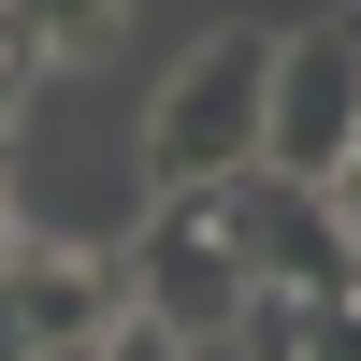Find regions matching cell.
Instances as JSON below:
<instances>
[{"instance_id": "7a4b0ae2", "label": "cell", "mask_w": 361, "mask_h": 361, "mask_svg": "<svg viewBox=\"0 0 361 361\" xmlns=\"http://www.w3.org/2000/svg\"><path fill=\"white\" fill-rule=\"evenodd\" d=\"M130 304H159V318H173L188 347L246 333L260 275H246V246H231L217 188H159V202H145V231H130Z\"/></svg>"}, {"instance_id": "30bf717a", "label": "cell", "mask_w": 361, "mask_h": 361, "mask_svg": "<svg viewBox=\"0 0 361 361\" xmlns=\"http://www.w3.org/2000/svg\"><path fill=\"white\" fill-rule=\"evenodd\" d=\"M15 246H29V217H15V188H0V260H15Z\"/></svg>"}, {"instance_id": "8992f818", "label": "cell", "mask_w": 361, "mask_h": 361, "mask_svg": "<svg viewBox=\"0 0 361 361\" xmlns=\"http://www.w3.org/2000/svg\"><path fill=\"white\" fill-rule=\"evenodd\" d=\"M102 361H188V333H173L159 304H130V318H116V333H102Z\"/></svg>"}, {"instance_id": "8fae6325", "label": "cell", "mask_w": 361, "mask_h": 361, "mask_svg": "<svg viewBox=\"0 0 361 361\" xmlns=\"http://www.w3.org/2000/svg\"><path fill=\"white\" fill-rule=\"evenodd\" d=\"M188 361H260V347H246V333H217V347H188Z\"/></svg>"}, {"instance_id": "277c9868", "label": "cell", "mask_w": 361, "mask_h": 361, "mask_svg": "<svg viewBox=\"0 0 361 361\" xmlns=\"http://www.w3.org/2000/svg\"><path fill=\"white\" fill-rule=\"evenodd\" d=\"M0 304H15L44 347H102L116 318H130V260H87V246H15V260H0Z\"/></svg>"}, {"instance_id": "3957f363", "label": "cell", "mask_w": 361, "mask_h": 361, "mask_svg": "<svg viewBox=\"0 0 361 361\" xmlns=\"http://www.w3.org/2000/svg\"><path fill=\"white\" fill-rule=\"evenodd\" d=\"M347 145H361V15L275 44V145H260V159H289V173H318V188H333Z\"/></svg>"}, {"instance_id": "5b68a950", "label": "cell", "mask_w": 361, "mask_h": 361, "mask_svg": "<svg viewBox=\"0 0 361 361\" xmlns=\"http://www.w3.org/2000/svg\"><path fill=\"white\" fill-rule=\"evenodd\" d=\"M0 29H29L44 58H102L116 44V0H0Z\"/></svg>"}, {"instance_id": "ba28073f", "label": "cell", "mask_w": 361, "mask_h": 361, "mask_svg": "<svg viewBox=\"0 0 361 361\" xmlns=\"http://www.w3.org/2000/svg\"><path fill=\"white\" fill-rule=\"evenodd\" d=\"M29 347H44V333H29V318H15V304H0V361H29Z\"/></svg>"}, {"instance_id": "7c38bea8", "label": "cell", "mask_w": 361, "mask_h": 361, "mask_svg": "<svg viewBox=\"0 0 361 361\" xmlns=\"http://www.w3.org/2000/svg\"><path fill=\"white\" fill-rule=\"evenodd\" d=\"M29 361H102V347H29Z\"/></svg>"}, {"instance_id": "9c48e42d", "label": "cell", "mask_w": 361, "mask_h": 361, "mask_svg": "<svg viewBox=\"0 0 361 361\" xmlns=\"http://www.w3.org/2000/svg\"><path fill=\"white\" fill-rule=\"evenodd\" d=\"M333 202H347V217H361V145H347V159H333Z\"/></svg>"}, {"instance_id": "4fadbf2b", "label": "cell", "mask_w": 361, "mask_h": 361, "mask_svg": "<svg viewBox=\"0 0 361 361\" xmlns=\"http://www.w3.org/2000/svg\"><path fill=\"white\" fill-rule=\"evenodd\" d=\"M347 231H361V217H347Z\"/></svg>"}, {"instance_id": "6da1fadb", "label": "cell", "mask_w": 361, "mask_h": 361, "mask_svg": "<svg viewBox=\"0 0 361 361\" xmlns=\"http://www.w3.org/2000/svg\"><path fill=\"white\" fill-rule=\"evenodd\" d=\"M275 145V29H217L202 58H173L159 116H145V188H217Z\"/></svg>"}, {"instance_id": "52a82bcc", "label": "cell", "mask_w": 361, "mask_h": 361, "mask_svg": "<svg viewBox=\"0 0 361 361\" xmlns=\"http://www.w3.org/2000/svg\"><path fill=\"white\" fill-rule=\"evenodd\" d=\"M29 87H44V44H29V29H0V130H15V102Z\"/></svg>"}]
</instances>
